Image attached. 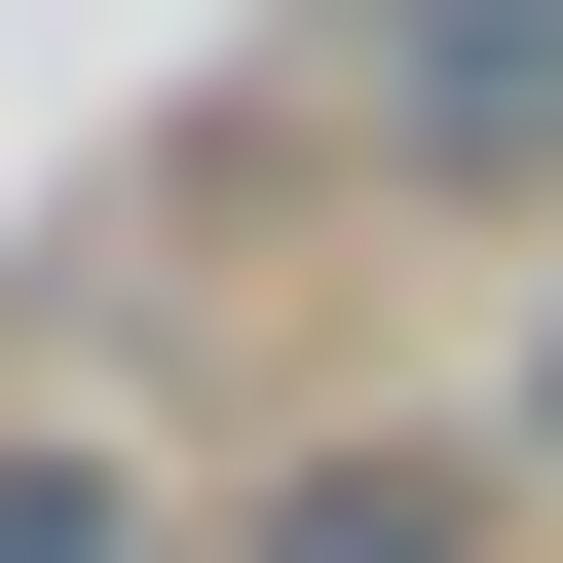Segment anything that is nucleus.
<instances>
[{"instance_id": "7ed1b4c3", "label": "nucleus", "mask_w": 563, "mask_h": 563, "mask_svg": "<svg viewBox=\"0 0 563 563\" xmlns=\"http://www.w3.org/2000/svg\"><path fill=\"white\" fill-rule=\"evenodd\" d=\"M0 563H113V451L76 413H0Z\"/></svg>"}, {"instance_id": "f03ea898", "label": "nucleus", "mask_w": 563, "mask_h": 563, "mask_svg": "<svg viewBox=\"0 0 563 563\" xmlns=\"http://www.w3.org/2000/svg\"><path fill=\"white\" fill-rule=\"evenodd\" d=\"M451 526H488V451H451V413H376V451L263 488V563H451Z\"/></svg>"}, {"instance_id": "f257e3e1", "label": "nucleus", "mask_w": 563, "mask_h": 563, "mask_svg": "<svg viewBox=\"0 0 563 563\" xmlns=\"http://www.w3.org/2000/svg\"><path fill=\"white\" fill-rule=\"evenodd\" d=\"M376 113H413L451 188H563V0H413V38H376Z\"/></svg>"}]
</instances>
